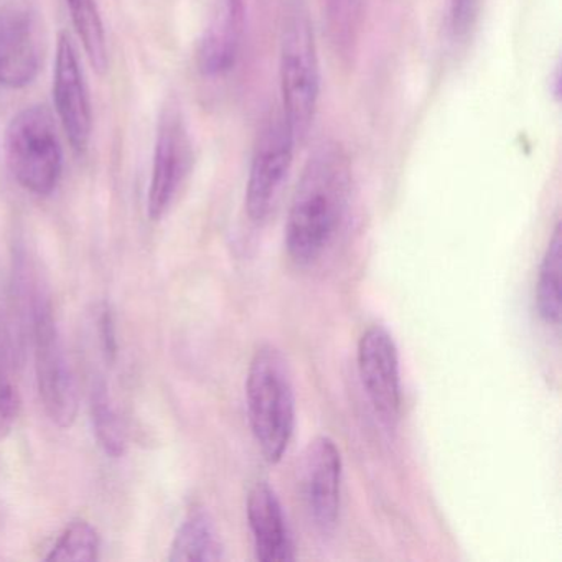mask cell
Segmentation results:
<instances>
[{
    "instance_id": "12",
    "label": "cell",
    "mask_w": 562,
    "mask_h": 562,
    "mask_svg": "<svg viewBox=\"0 0 562 562\" xmlns=\"http://www.w3.org/2000/svg\"><path fill=\"white\" fill-rule=\"evenodd\" d=\"M41 70V42L34 22L25 14H0V83L24 88Z\"/></svg>"
},
{
    "instance_id": "10",
    "label": "cell",
    "mask_w": 562,
    "mask_h": 562,
    "mask_svg": "<svg viewBox=\"0 0 562 562\" xmlns=\"http://www.w3.org/2000/svg\"><path fill=\"white\" fill-rule=\"evenodd\" d=\"M54 100L58 120L75 153L83 154L93 133V111L87 80L70 35L58 38L54 70Z\"/></svg>"
},
{
    "instance_id": "1",
    "label": "cell",
    "mask_w": 562,
    "mask_h": 562,
    "mask_svg": "<svg viewBox=\"0 0 562 562\" xmlns=\"http://www.w3.org/2000/svg\"><path fill=\"white\" fill-rule=\"evenodd\" d=\"M351 193V169L338 144L315 149L305 164L289 209L285 249L308 268L328 251L345 222Z\"/></svg>"
},
{
    "instance_id": "11",
    "label": "cell",
    "mask_w": 562,
    "mask_h": 562,
    "mask_svg": "<svg viewBox=\"0 0 562 562\" xmlns=\"http://www.w3.org/2000/svg\"><path fill=\"white\" fill-rule=\"evenodd\" d=\"M246 513L258 561L284 562L295 559L284 509L268 483H255L249 490Z\"/></svg>"
},
{
    "instance_id": "17",
    "label": "cell",
    "mask_w": 562,
    "mask_h": 562,
    "mask_svg": "<svg viewBox=\"0 0 562 562\" xmlns=\"http://www.w3.org/2000/svg\"><path fill=\"white\" fill-rule=\"evenodd\" d=\"M67 4L88 60L98 74L103 75L108 70V45L97 0H67Z\"/></svg>"
},
{
    "instance_id": "22",
    "label": "cell",
    "mask_w": 562,
    "mask_h": 562,
    "mask_svg": "<svg viewBox=\"0 0 562 562\" xmlns=\"http://www.w3.org/2000/svg\"><path fill=\"white\" fill-rule=\"evenodd\" d=\"M98 330H100L101 347H103L104 358L110 363H113L117 357V335L116 322H114L113 311L108 305H104L101 311L100 318H98Z\"/></svg>"
},
{
    "instance_id": "18",
    "label": "cell",
    "mask_w": 562,
    "mask_h": 562,
    "mask_svg": "<svg viewBox=\"0 0 562 562\" xmlns=\"http://www.w3.org/2000/svg\"><path fill=\"white\" fill-rule=\"evenodd\" d=\"M100 532L87 519H77L61 532L47 561L93 562L100 559Z\"/></svg>"
},
{
    "instance_id": "21",
    "label": "cell",
    "mask_w": 562,
    "mask_h": 562,
    "mask_svg": "<svg viewBox=\"0 0 562 562\" xmlns=\"http://www.w3.org/2000/svg\"><path fill=\"white\" fill-rule=\"evenodd\" d=\"M476 0H450V31L457 38L465 37L475 21Z\"/></svg>"
},
{
    "instance_id": "8",
    "label": "cell",
    "mask_w": 562,
    "mask_h": 562,
    "mask_svg": "<svg viewBox=\"0 0 562 562\" xmlns=\"http://www.w3.org/2000/svg\"><path fill=\"white\" fill-rule=\"evenodd\" d=\"M341 473L344 463L337 443L327 436L311 440L299 465V486L308 519L322 535H330L337 526Z\"/></svg>"
},
{
    "instance_id": "4",
    "label": "cell",
    "mask_w": 562,
    "mask_h": 562,
    "mask_svg": "<svg viewBox=\"0 0 562 562\" xmlns=\"http://www.w3.org/2000/svg\"><path fill=\"white\" fill-rule=\"evenodd\" d=\"M4 147L12 176L27 192L37 196L55 192L64 172V150L47 108L19 111L5 131Z\"/></svg>"
},
{
    "instance_id": "19",
    "label": "cell",
    "mask_w": 562,
    "mask_h": 562,
    "mask_svg": "<svg viewBox=\"0 0 562 562\" xmlns=\"http://www.w3.org/2000/svg\"><path fill=\"white\" fill-rule=\"evenodd\" d=\"M358 5L360 0H330V19L334 21L331 31L337 35V44L344 47L355 42V29H357Z\"/></svg>"
},
{
    "instance_id": "14",
    "label": "cell",
    "mask_w": 562,
    "mask_h": 562,
    "mask_svg": "<svg viewBox=\"0 0 562 562\" xmlns=\"http://www.w3.org/2000/svg\"><path fill=\"white\" fill-rule=\"evenodd\" d=\"M225 559V546L212 516L202 508L192 509L173 536L169 561L213 562Z\"/></svg>"
},
{
    "instance_id": "20",
    "label": "cell",
    "mask_w": 562,
    "mask_h": 562,
    "mask_svg": "<svg viewBox=\"0 0 562 562\" xmlns=\"http://www.w3.org/2000/svg\"><path fill=\"white\" fill-rule=\"evenodd\" d=\"M19 411H21V404H19L18 393L4 371L0 370V440L11 436L18 424Z\"/></svg>"
},
{
    "instance_id": "5",
    "label": "cell",
    "mask_w": 562,
    "mask_h": 562,
    "mask_svg": "<svg viewBox=\"0 0 562 562\" xmlns=\"http://www.w3.org/2000/svg\"><path fill=\"white\" fill-rule=\"evenodd\" d=\"M35 374L45 413L61 429H70L78 416V386L64 340L47 295L37 294L32 305Z\"/></svg>"
},
{
    "instance_id": "2",
    "label": "cell",
    "mask_w": 562,
    "mask_h": 562,
    "mask_svg": "<svg viewBox=\"0 0 562 562\" xmlns=\"http://www.w3.org/2000/svg\"><path fill=\"white\" fill-rule=\"evenodd\" d=\"M282 114L302 143L307 137L321 98V65L307 0H284L279 37Z\"/></svg>"
},
{
    "instance_id": "15",
    "label": "cell",
    "mask_w": 562,
    "mask_h": 562,
    "mask_svg": "<svg viewBox=\"0 0 562 562\" xmlns=\"http://www.w3.org/2000/svg\"><path fill=\"white\" fill-rule=\"evenodd\" d=\"M561 223H558L539 265L535 292L539 317L555 327L561 322Z\"/></svg>"
},
{
    "instance_id": "6",
    "label": "cell",
    "mask_w": 562,
    "mask_h": 562,
    "mask_svg": "<svg viewBox=\"0 0 562 562\" xmlns=\"http://www.w3.org/2000/svg\"><path fill=\"white\" fill-rule=\"evenodd\" d=\"M295 144L282 111L269 114L256 139L246 183V212L251 222L265 223L278 206L291 173Z\"/></svg>"
},
{
    "instance_id": "16",
    "label": "cell",
    "mask_w": 562,
    "mask_h": 562,
    "mask_svg": "<svg viewBox=\"0 0 562 562\" xmlns=\"http://www.w3.org/2000/svg\"><path fill=\"white\" fill-rule=\"evenodd\" d=\"M90 403L93 429L101 449L106 456L120 459L127 449L126 429L103 381L98 380L91 387Z\"/></svg>"
},
{
    "instance_id": "7",
    "label": "cell",
    "mask_w": 562,
    "mask_h": 562,
    "mask_svg": "<svg viewBox=\"0 0 562 562\" xmlns=\"http://www.w3.org/2000/svg\"><path fill=\"white\" fill-rule=\"evenodd\" d=\"M193 164L192 140L182 113L176 104L164 108L157 127L150 172L147 213L153 222H160L169 212L177 193L182 189Z\"/></svg>"
},
{
    "instance_id": "9",
    "label": "cell",
    "mask_w": 562,
    "mask_h": 562,
    "mask_svg": "<svg viewBox=\"0 0 562 562\" xmlns=\"http://www.w3.org/2000/svg\"><path fill=\"white\" fill-rule=\"evenodd\" d=\"M358 371L374 413L386 427L401 413L400 355L386 328L373 325L358 341Z\"/></svg>"
},
{
    "instance_id": "13",
    "label": "cell",
    "mask_w": 562,
    "mask_h": 562,
    "mask_svg": "<svg viewBox=\"0 0 562 562\" xmlns=\"http://www.w3.org/2000/svg\"><path fill=\"white\" fill-rule=\"evenodd\" d=\"M243 32V0H226L222 15L206 31L199 48V67L206 77H222L238 60Z\"/></svg>"
},
{
    "instance_id": "3",
    "label": "cell",
    "mask_w": 562,
    "mask_h": 562,
    "mask_svg": "<svg viewBox=\"0 0 562 562\" xmlns=\"http://www.w3.org/2000/svg\"><path fill=\"white\" fill-rule=\"evenodd\" d=\"M249 427L266 462H281L295 427L291 368L281 350L265 345L256 351L246 376Z\"/></svg>"
}]
</instances>
